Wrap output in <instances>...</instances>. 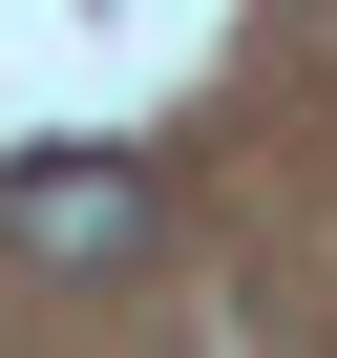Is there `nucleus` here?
Listing matches in <instances>:
<instances>
[{"mask_svg":"<svg viewBox=\"0 0 337 358\" xmlns=\"http://www.w3.org/2000/svg\"><path fill=\"white\" fill-rule=\"evenodd\" d=\"M0 232L64 253V274H106V253H148V169L127 148H0Z\"/></svg>","mask_w":337,"mask_h":358,"instance_id":"f257e3e1","label":"nucleus"}]
</instances>
